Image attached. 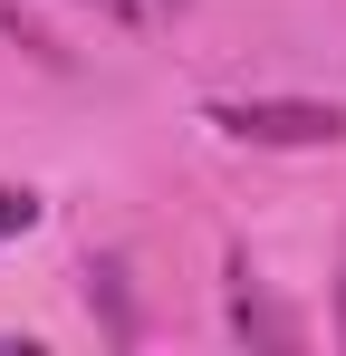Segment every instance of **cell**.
<instances>
[{"label":"cell","instance_id":"cell-1","mask_svg":"<svg viewBox=\"0 0 346 356\" xmlns=\"http://www.w3.org/2000/svg\"><path fill=\"white\" fill-rule=\"evenodd\" d=\"M212 125L231 145H337L346 106H318V97H222Z\"/></svg>","mask_w":346,"mask_h":356},{"label":"cell","instance_id":"cell-2","mask_svg":"<svg viewBox=\"0 0 346 356\" xmlns=\"http://www.w3.org/2000/svg\"><path fill=\"white\" fill-rule=\"evenodd\" d=\"M231 327H240V337H260V347H298V318H279L270 298L250 289V270L231 280Z\"/></svg>","mask_w":346,"mask_h":356},{"label":"cell","instance_id":"cell-3","mask_svg":"<svg viewBox=\"0 0 346 356\" xmlns=\"http://www.w3.org/2000/svg\"><path fill=\"white\" fill-rule=\"evenodd\" d=\"M87 10H106V19H125V29H154V19H173L183 0H87Z\"/></svg>","mask_w":346,"mask_h":356},{"label":"cell","instance_id":"cell-4","mask_svg":"<svg viewBox=\"0 0 346 356\" xmlns=\"http://www.w3.org/2000/svg\"><path fill=\"white\" fill-rule=\"evenodd\" d=\"M39 222V193H19V183H0V241H19Z\"/></svg>","mask_w":346,"mask_h":356},{"label":"cell","instance_id":"cell-5","mask_svg":"<svg viewBox=\"0 0 346 356\" xmlns=\"http://www.w3.org/2000/svg\"><path fill=\"white\" fill-rule=\"evenodd\" d=\"M337 347H346V250H337Z\"/></svg>","mask_w":346,"mask_h":356}]
</instances>
